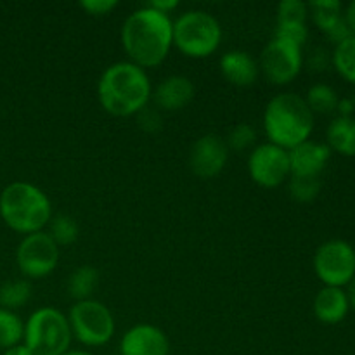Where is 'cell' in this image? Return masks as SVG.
I'll return each mask as SVG.
<instances>
[{
	"label": "cell",
	"instance_id": "obj_1",
	"mask_svg": "<svg viewBox=\"0 0 355 355\" xmlns=\"http://www.w3.org/2000/svg\"><path fill=\"white\" fill-rule=\"evenodd\" d=\"M121 45L139 68H156L173 47V21L149 6L134 10L121 26Z\"/></svg>",
	"mask_w": 355,
	"mask_h": 355
},
{
	"label": "cell",
	"instance_id": "obj_2",
	"mask_svg": "<svg viewBox=\"0 0 355 355\" xmlns=\"http://www.w3.org/2000/svg\"><path fill=\"white\" fill-rule=\"evenodd\" d=\"M153 96L151 80L146 69L130 61L107 66L97 83V97L107 114L116 118L135 116L148 107Z\"/></svg>",
	"mask_w": 355,
	"mask_h": 355
},
{
	"label": "cell",
	"instance_id": "obj_3",
	"mask_svg": "<svg viewBox=\"0 0 355 355\" xmlns=\"http://www.w3.org/2000/svg\"><path fill=\"white\" fill-rule=\"evenodd\" d=\"M263 130L270 144L290 151L311 141L314 113L298 94H277L267 103L263 111Z\"/></svg>",
	"mask_w": 355,
	"mask_h": 355
},
{
	"label": "cell",
	"instance_id": "obj_4",
	"mask_svg": "<svg viewBox=\"0 0 355 355\" xmlns=\"http://www.w3.org/2000/svg\"><path fill=\"white\" fill-rule=\"evenodd\" d=\"M0 217L17 234H35L44 231L52 220L51 200L33 184L10 182L0 193Z\"/></svg>",
	"mask_w": 355,
	"mask_h": 355
},
{
	"label": "cell",
	"instance_id": "obj_5",
	"mask_svg": "<svg viewBox=\"0 0 355 355\" xmlns=\"http://www.w3.org/2000/svg\"><path fill=\"white\" fill-rule=\"evenodd\" d=\"M220 23L205 10H186L173 21V47L186 58H208L220 47Z\"/></svg>",
	"mask_w": 355,
	"mask_h": 355
},
{
	"label": "cell",
	"instance_id": "obj_6",
	"mask_svg": "<svg viewBox=\"0 0 355 355\" xmlns=\"http://www.w3.org/2000/svg\"><path fill=\"white\" fill-rule=\"evenodd\" d=\"M68 318L52 307H40L24 322L23 343L33 355H62L71 345Z\"/></svg>",
	"mask_w": 355,
	"mask_h": 355
},
{
	"label": "cell",
	"instance_id": "obj_7",
	"mask_svg": "<svg viewBox=\"0 0 355 355\" xmlns=\"http://www.w3.org/2000/svg\"><path fill=\"white\" fill-rule=\"evenodd\" d=\"M73 338L85 347H103L114 336V318L99 300L75 302L68 314Z\"/></svg>",
	"mask_w": 355,
	"mask_h": 355
},
{
	"label": "cell",
	"instance_id": "obj_8",
	"mask_svg": "<svg viewBox=\"0 0 355 355\" xmlns=\"http://www.w3.org/2000/svg\"><path fill=\"white\" fill-rule=\"evenodd\" d=\"M314 272L324 286L347 288L355 277V248L343 239L322 243L315 250Z\"/></svg>",
	"mask_w": 355,
	"mask_h": 355
},
{
	"label": "cell",
	"instance_id": "obj_9",
	"mask_svg": "<svg viewBox=\"0 0 355 355\" xmlns=\"http://www.w3.org/2000/svg\"><path fill=\"white\" fill-rule=\"evenodd\" d=\"M58 262L59 246L45 231L24 236L16 250L17 269L28 279H44L54 272Z\"/></svg>",
	"mask_w": 355,
	"mask_h": 355
},
{
	"label": "cell",
	"instance_id": "obj_10",
	"mask_svg": "<svg viewBox=\"0 0 355 355\" xmlns=\"http://www.w3.org/2000/svg\"><path fill=\"white\" fill-rule=\"evenodd\" d=\"M304 54L302 47L274 37L260 54V71L274 85H286L293 82L302 71Z\"/></svg>",
	"mask_w": 355,
	"mask_h": 355
},
{
	"label": "cell",
	"instance_id": "obj_11",
	"mask_svg": "<svg viewBox=\"0 0 355 355\" xmlns=\"http://www.w3.org/2000/svg\"><path fill=\"white\" fill-rule=\"evenodd\" d=\"M248 172L253 182L266 189H274L291 177L290 156L283 148L266 142L250 153Z\"/></svg>",
	"mask_w": 355,
	"mask_h": 355
},
{
	"label": "cell",
	"instance_id": "obj_12",
	"mask_svg": "<svg viewBox=\"0 0 355 355\" xmlns=\"http://www.w3.org/2000/svg\"><path fill=\"white\" fill-rule=\"evenodd\" d=\"M229 148L225 139L217 134H207L198 139L189 151V168L200 179H214L225 168Z\"/></svg>",
	"mask_w": 355,
	"mask_h": 355
},
{
	"label": "cell",
	"instance_id": "obj_13",
	"mask_svg": "<svg viewBox=\"0 0 355 355\" xmlns=\"http://www.w3.org/2000/svg\"><path fill=\"white\" fill-rule=\"evenodd\" d=\"M170 342L165 331L153 324H135L125 331L120 355H168Z\"/></svg>",
	"mask_w": 355,
	"mask_h": 355
},
{
	"label": "cell",
	"instance_id": "obj_14",
	"mask_svg": "<svg viewBox=\"0 0 355 355\" xmlns=\"http://www.w3.org/2000/svg\"><path fill=\"white\" fill-rule=\"evenodd\" d=\"M288 156H290L291 177L319 179V175L331 158V149L322 142L307 141L297 148L290 149Z\"/></svg>",
	"mask_w": 355,
	"mask_h": 355
},
{
	"label": "cell",
	"instance_id": "obj_15",
	"mask_svg": "<svg viewBox=\"0 0 355 355\" xmlns=\"http://www.w3.org/2000/svg\"><path fill=\"white\" fill-rule=\"evenodd\" d=\"M151 97L158 110L180 111L194 99V85L187 76L172 75L158 83Z\"/></svg>",
	"mask_w": 355,
	"mask_h": 355
},
{
	"label": "cell",
	"instance_id": "obj_16",
	"mask_svg": "<svg viewBox=\"0 0 355 355\" xmlns=\"http://www.w3.org/2000/svg\"><path fill=\"white\" fill-rule=\"evenodd\" d=\"M350 304L345 288L324 286L314 298V314L322 324H340L349 315Z\"/></svg>",
	"mask_w": 355,
	"mask_h": 355
},
{
	"label": "cell",
	"instance_id": "obj_17",
	"mask_svg": "<svg viewBox=\"0 0 355 355\" xmlns=\"http://www.w3.org/2000/svg\"><path fill=\"white\" fill-rule=\"evenodd\" d=\"M220 73L236 87H252L259 78V62L245 51H229L220 58Z\"/></svg>",
	"mask_w": 355,
	"mask_h": 355
},
{
	"label": "cell",
	"instance_id": "obj_18",
	"mask_svg": "<svg viewBox=\"0 0 355 355\" xmlns=\"http://www.w3.org/2000/svg\"><path fill=\"white\" fill-rule=\"evenodd\" d=\"M326 141L331 153L335 151L347 158H355V118H335L326 130Z\"/></svg>",
	"mask_w": 355,
	"mask_h": 355
},
{
	"label": "cell",
	"instance_id": "obj_19",
	"mask_svg": "<svg viewBox=\"0 0 355 355\" xmlns=\"http://www.w3.org/2000/svg\"><path fill=\"white\" fill-rule=\"evenodd\" d=\"M307 7L309 17L324 35L343 19V3L340 0H314Z\"/></svg>",
	"mask_w": 355,
	"mask_h": 355
},
{
	"label": "cell",
	"instance_id": "obj_20",
	"mask_svg": "<svg viewBox=\"0 0 355 355\" xmlns=\"http://www.w3.org/2000/svg\"><path fill=\"white\" fill-rule=\"evenodd\" d=\"M99 284V272L90 266H82L71 272L68 279L69 297L75 298L76 302L90 300L92 293Z\"/></svg>",
	"mask_w": 355,
	"mask_h": 355
},
{
	"label": "cell",
	"instance_id": "obj_21",
	"mask_svg": "<svg viewBox=\"0 0 355 355\" xmlns=\"http://www.w3.org/2000/svg\"><path fill=\"white\" fill-rule=\"evenodd\" d=\"M307 106L315 114H329L336 111L340 103V97L333 87L326 85V83H315L309 89L307 96L304 97Z\"/></svg>",
	"mask_w": 355,
	"mask_h": 355
},
{
	"label": "cell",
	"instance_id": "obj_22",
	"mask_svg": "<svg viewBox=\"0 0 355 355\" xmlns=\"http://www.w3.org/2000/svg\"><path fill=\"white\" fill-rule=\"evenodd\" d=\"M331 62L343 80L355 85V35L335 45Z\"/></svg>",
	"mask_w": 355,
	"mask_h": 355
},
{
	"label": "cell",
	"instance_id": "obj_23",
	"mask_svg": "<svg viewBox=\"0 0 355 355\" xmlns=\"http://www.w3.org/2000/svg\"><path fill=\"white\" fill-rule=\"evenodd\" d=\"M24 322L14 312L0 309V349L7 350L23 343Z\"/></svg>",
	"mask_w": 355,
	"mask_h": 355
},
{
	"label": "cell",
	"instance_id": "obj_24",
	"mask_svg": "<svg viewBox=\"0 0 355 355\" xmlns=\"http://www.w3.org/2000/svg\"><path fill=\"white\" fill-rule=\"evenodd\" d=\"M31 298V286L28 281H9L0 286V305L6 311L14 312L23 307Z\"/></svg>",
	"mask_w": 355,
	"mask_h": 355
},
{
	"label": "cell",
	"instance_id": "obj_25",
	"mask_svg": "<svg viewBox=\"0 0 355 355\" xmlns=\"http://www.w3.org/2000/svg\"><path fill=\"white\" fill-rule=\"evenodd\" d=\"M80 227L69 215H55L49 222V236L58 246H69L78 239Z\"/></svg>",
	"mask_w": 355,
	"mask_h": 355
},
{
	"label": "cell",
	"instance_id": "obj_26",
	"mask_svg": "<svg viewBox=\"0 0 355 355\" xmlns=\"http://www.w3.org/2000/svg\"><path fill=\"white\" fill-rule=\"evenodd\" d=\"M321 193V180L305 179V177H290V194L298 203H311Z\"/></svg>",
	"mask_w": 355,
	"mask_h": 355
},
{
	"label": "cell",
	"instance_id": "obj_27",
	"mask_svg": "<svg viewBox=\"0 0 355 355\" xmlns=\"http://www.w3.org/2000/svg\"><path fill=\"white\" fill-rule=\"evenodd\" d=\"M257 141V132L252 125L248 123H239L229 132L227 139H225V144H227L229 151L234 153H243L246 149L252 148Z\"/></svg>",
	"mask_w": 355,
	"mask_h": 355
},
{
	"label": "cell",
	"instance_id": "obj_28",
	"mask_svg": "<svg viewBox=\"0 0 355 355\" xmlns=\"http://www.w3.org/2000/svg\"><path fill=\"white\" fill-rule=\"evenodd\" d=\"M309 7L302 0H283L277 6V24L307 23Z\"/></svg>",
	"mask_w": 355,
	"mask_h": 355
},
{
	"label": "cell",
	"instance_id": "obj_29",
	"mask_svg": "<svg viewBox=\"0 0 355 355\" xmlns=\"http://www.w3.org/2000/svg\"><path fill=\"white\" fill-rule=\"evenodd\" d=\"M276 38H283V40L291 42V44L298 45L304 49L305 42L309 38V28L307 23H286V24H276Z\"/></svg>",
	"mask_w": 355,
	"mask_h": 355
},
{
	"label": "cell",
	"instance_id": "obj_30",
	"mask_svg": "<svg viewBox=\"0 0 355 355\" xmlns=\"http://www.w3.org/2000/svg\"><path fill=\"white\" fill-rule=\"evenodd\" d=\"M80 7L90 16H106L118 7L116 0H82Z\"/></svg>",
	"mask_w": 355,
	"mask_h": 355
},
{
	"label": "cell",
	"instance_id": "obj_31",
	"mask_svg": "<svg viewBox=\"0 0 355 355\" xmlns=\"http://www.w3.org/2000/svg\"><path fill=\"white\" fill-rule=\"evenodd\" d=\"M139 116V123H141V127L144 128L146 132H156L162 128V116H159V113L156 110H142L141 113L137 114Z\"/></svg>",
	"mask_w": 355,
	"mask_h": 355
},
{
	"label": "cell",
	"instance_id": "obj_32",
	"mask_svg": "<svg viewBox=\"0 0 355 355\" xmlns=\"http://www.w3.org/2000/svg\"><path fill=\"white\" fill-rule=\"evenodd\" d=\"M326 37H328V40L333 42L335 45L342 44L343 40H347L349 37H352V31H350V28H349V24H347L345 17H343V19L340 21V23L336 24L333 30H329L328 33H326Z\"/></svg>",
	"mask_w": 355,
	"mask_h": 355
},
{
	"label": "cell",
	"instance_id": "obj_33",
	"mask_svg": "<svg viewBox=\"0 0 355 355\" xmlns=\"http://www.w3.org/2000/svg\"><path fill=\"white\" fill-rule=\"evenodd\" d=\"M148 6L151 7V9L159 10V12L168 14L170 16V12L179 7V2H177V0H155V2H149Z\"/></svg>",
	"mask_w": 355,
	"mask_h": 355
},
{
	"label": "cell",
	"instance_id": "obj_34",
	"mask_svg": "<svg viewBox=\"0 0 355 355\" xmlns=\"http://www.w3.org/2000/svg\"><path fill=\"white\" fill-rule=\"evenodd\" d=\"M343 17H345L352 35H355V0H352L347 7H343Z\"/></svg>",
	"mask_w": 355,
	"mask_h": 355
},
{
	"label": "cell",
	"instance_id": "obj_35",
	"mask_svg": "<svg viewBox=\"0 0 355 355\" xmlns=\"http://www.w3.org/2000/svg\"><path fill=\"white\" fill-rule=\"evenodd\" d=\"M336 111H340V116H352L354 103L350 99H340Z\"/></svg>",
	"mask_w": 355,
	"mask_h": 355
},
{
	"label": "cell",
	"instance_id": "obj_36",
	"mask_svg": "<svg viewBox=\"0 0 355 355\" xmlns=\"http://www.w3.org/2000/svg\"><path fill=\"white\" fill-rule=\"evenodd\" d=\"M3 355H33V354H31V350L28 349L24 343H19V345L3 350Z\"/></svg>",
	"mask_w": 355,
	"mask_h": 355
},
{
	"label": "cell",
	"instance_id": "obj_37",
	"mask_svg": "<svg viewBox=\"0 0 355 355\" xmlns=\"http://www.w3.org/2000/svg\"><path fill=\"white\" fill-rule=\"evenodd\" d=\"M347 291V297H349V304H350V309L355 311V277L352 281L349 283V286L345 288Z\"/></svg>",
	"mask_w": 355,
	"mask_h": 355
},
{
	"label": "cell",
	"instance_id": "obj_38",
	"mask_svg": "<svg viewBox=\"0 0 355 355\" xmlns=\"http://www.w3.org/2000/svg\"><path fill=\"white\" fill-rule=\"evenodd\" d=\"M62 355H94V354L87 352V350H71V349H69L68 352L62 354Z\"/></svg>",
	"mask_w": 355,
	"mask_h": 355
},
{
	"label": "cell",
	"instance_id": "obj_39",
	"mask_svg": "<svg viewBox=\"0 0 355 355\" xmlns=\"http://www.w3.org/2000/svg\"><path fill=\"white\" fill-rule=\"evenodd\" d=\"M347 355H354V354H347Z\"/></svg>",
	"mask_w": 355,
	"mask_h": 355
}]
</instances>
